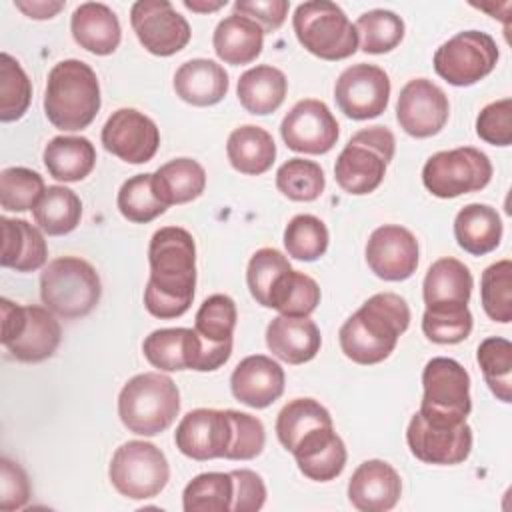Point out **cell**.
<instances>
[{
    "label": "cell",
    "mask_w": 512,
    "mask_h": 512,
    "mask_svg": "<svg viewBox=\"0 0 512 512\" xmlns=\"http://www.w3.org/2000/svg\"><path fill=\"white\" fill-rule=\"evenodd\" d=\"M150 278L144 288L146 310L172 320L188 312L196 288V244L188 230L164 226L156 230L148 246Z\"/></svg>",
    "instance_id": "cell-1"
},
{
    "label": "cell",
    "mask_w": 512,
    "mask_h": 512,
    "mask_svg": "<svg viewBox=\"0 0 512 512\" xmlns=\"http://www.w3.org/2000/svg\"><path fill=\"white\" fill-rule=\"evenodd\" d=\"M410 326V308L394 292L370 296L340 328L338 340L346 358L356 364H378L386 360L400 334Z\"/></svg>",
    "instance_id": "cell-2"
},
{
    "label": "cell",
    "mask_w": 512,
    "mask_h": 512,
    "mask_svg": "<svg viewBox=\"0 0 512 512\" xmlns=\"http://www.w3.org/2000/svg\"><path fill=\"white\" fill-rule=\"evenodd\" d=\"M102 106L96 72L82 60L68 58L48 72L44 90V114L64 132L88 128Z\"/></svg>",
    "instance_id": "cell-3"
},
{
    "label": "cell",
    "mask_w": 512,
    "mask_h": 512,
    "mask_svg": "<svg viewBox=\"0 0 512 512\" xmlns=\"http://www.w3.org/2000/svg\"><path fill=\"white\" fill-rule=\"evenodd\" d=\"M180 412V392L174 380L160 372L130 378L118 394V416L138 436L164 432Z\"/></svg>",
    "instance_id": "cell-4"
},
{
    "label": "cell",
    "mask_w": 512,
    "mask_h": 512,
    "mask_svg": "<svg viewBox=\"0 0 512 512\" xmlns=\"http://www.w3.org/2000/svg\"><path fill=\"white\" fill-rule=\"evenodd\" d=\"M102 296L100 276L94 266L78 256L48 262L40 274V298L48 310L62 318L90 314Z\"/></svg>",
    "instance_id": "cell-5"
},
{
    "label": "cell",
    "mask_w": 512,
    "mask_h": 512,
    "mask_svg": "<svg viewBox=\"0 0 512 512\" xmlns=\"http://www.w3.org/2000/svg\"><path fill=\"white\" fill-rule=\"evenodd\" d=\"M394 150L396 138L386 126L358 130L336 158L334 176L338 186L354 196L374 192L384 180Z\"/></svg>",
    "instance_id": "cell-6"
},
{
    "label": "cell",
    "mask_w": 512,
    "mask_h": 512,
    "mask_svg": "<svg viewBox=\"0 0 512 512\" xmlns=\"http://www.w3.org/2000/svg\"><path fill=\"white\" fill-rule=\"evenodd\" d=\"M292 28L298 42L322 60H344L358 50V34L346 12L330 0H310L296 6Z\"/></svg>",
    "instance_id": "cell-7"
},
{
    "label": "cell",
    "mask_w": 512,
    "mask_h": 512,
    "mask_svg": "<svg viewBox=\"0 0 512 512\" xmlns=\"http://www.w3.org/2000/svg\"><path fill=\"white\" fill-rule=\"evenodd\" d=\"M142 352L164 372H212L228 362L232 342H210L192 328H160L146 336Z\"/></svg>",
    "instance_id": "cell-8"
},
{
    "label": "cell",
    "mask_w": 512,
    "mask_h": 512,
    "mask_svg": "<svg viewBox=\"0 0 512 512\" xmlns=\"http://www.w3.org/2000/svg\"><path fill=\"white\" fill-rule=\"evenodd\" d=\"M422 388L418 412L428 424L452 428L466 422L472 410L470 376L460 362L444 356L428 360L422 370Z\"/></svg>",
    "instance_id": "cell-9"
},
{
    "label": "cell",
    "mask_w": 512,
    "mask_h": 512,
    "mask_svg": "<svg viewBox=\"0 0 512 512\" xmlns=\"http://www.w3.org/2000/svg\"><path fill=\"white\" fill-rule=\"evenodd\" d=\"M2 344L20 362H42L60 346L62 330L54 312L46 306H20L8 298L0 300Z\"/></svg>",
    "instance_id": "cell-10"
},
{
    "label": "cell",
    "mask_w": 512,
    "mask_h": 512,
    "mask_svg": "<svg viewBox=\"0 0 512 512\" xmlns=\"http://www.w3.org/2000/svg\"><path fill=\"white\" fill-rule=\"evenodd\" d=\"M108 478L112 486L130 500L158 496L170 480V466L164 452L152 442L130 440L116 448Z\"/></svg>",
    "instance_id": "cell-11"
},
{
    "label": "cell",
    "mask_w": 512,
    "mask_h": 512,
    "mask_svg": "<svg viewBox=\"0 0 512 512\" xmlns=\"http://www.w3.org/2000/svg\"><path fill=\"white\" fill-rule=\"evenodd\" d=\"M492 178L490 158L472 146L432 154L422 168V184L436 198H456L478 192Z\"/></svg>",
    "instance_id": "cell-12"
},
{
    "label": "cell",
    "mask_w": 512,
    "mask_h": 512,
    "mask_svg": "<svg viewBox=\"0 0 512 512\" xmlns=\"http://www.w3.org/2000/svg\"><path fill=\"white\" fill-rule=\"evenodd\" d=\"M496 40L480 30H464L434 52L436 74L452 86H472L486 78L498 62Z\"/></svg>",
    "instance_id": "cell-13"
},
{
    "label": "cell",
    "mask_w": 512,
    "mask_h": 512,
    "mask_svg": "<svg viewBox=\"0 0 512 512\" xmlns=\"http://www.w3.org/2000/svg\"><path fill=\"white\" fill-rule=\"evenodd\" d=\"M138 42L154 56H172L190 42V24L168 0H138L130 8Z\"/></svg>",
    "instance_id": "cell-14"
},
{
    "label": "cell",
    "mask_w": 512,
    "mask_h": 512,
    "mask_svg": "<svg viewBox=\"0 0 512 512\" xmlns=\"http://www.w3.org/2000/svg\"><path fill=\"white\" fill-rule=\"evenodd\" d=\"M390 98V78L374 64L348 66L334 84V100L340 112L352 120H370L380 116Z\"/></svg>",
    "instance_id": "cell-15"
},
{
    "label": "cell",
    "mask_w": 512,
    "mask_h": 512,
    "mask_svg": "<svg viewBox=\"0 0 512 512\" xmlns=\"http://www.w3.org/2000/svg\"><path fill=\"white\" fill-rule=\"evenodd\" d=\"M232 416L228 410L196 408L182 416L176 426L174 442L176 448L192 460L226 458L232 446Z\"/></svg>",
    "instance_id": "cell-16"
},
{
    "label": "cell",
    "mask_w": 512,
    "mask_h": 512,
    "mask_svg": "<svg viewBox=\"0 0 512 512\" xmlns=\"http://www.w3.org/2000/svg\"><path fill=\"white\" fill-rule=\"evenodd\" d=\"M448 114V96L432 80L412 78L402 86L396 102V120L406 134L430 138L446 126Z\"/></svg>",
    "instance_id": "cell-17"
},
{
    "label": "cell",
    "mask_w": 512,
    "mask_h": 512,
    "mask_svg": "<svg viewBox=\"0 0 512 512\" xmlns=\"http://www.w3.org/2000/svg\"><path fill=\"white\" fill-rule=\"evenodd\" d=\"M284 144L302 154H326L334 148L340 126L330 108L316 98L296 102L280 124Z\"/></svg>",
    "instance_id": "cell-18"
},
{
    "label": "cell",
    "mask_w": 512,
    "mask_h": 512,
    "mask_svg": "<svg viewBox=\"0 0 512 512\" xmlns=\"http://www.w3.org/2000/svg\"><path fill=\"white\" fill-rule=\"evenodd\" d=\"M104 148L128 164L150 162L160 146V130L136 108H118L102 126Z\"/></svg>",
    "instance_id": "cell-19"
},
{
    "label": "cell",
    "mask_w": 512,
    "mask_h": 512,
    "mask_svg": "<svg viewBox=\"0 0 512 512\" xmlns=\"http://www.w3.org/2000/svg\"><path fill=\"white\" fill-rule=\"evenodd\" d=\"M406 442L414 458L426 464L452 466L460 464L470 456L472 450V428L462 422L452 428L428 424L420 412L410 418L406 430Z\"/></svg>",
    "instance_id": "cell-20"
},
{
    "label": "cell",
    "mask_w": 512,
    "mask_h": 512,
    "mask_svg": "<svg viewBox=\"0 0 512 512\" xmlns=\"http://www.w3.org/2000/svg\"><path fill=\"white\" fill-rule=\"evenodd\" d=\"M366 262L382 280H406L418 268V240L404 226L384 224L368 238Z\"/></svg>",
    "instance_id": "cell-21"
},
{
    "label": "cell",
    "mask_w": 512,
    "mask_h": 512,
    "mask_svg": "<svg viewBox=\"0 0 512 512\" xmlns=\"http://www.w3.org/2000/svg\"><path fill=\"white\" fill-rule=\"evenodd\" d=\"M402 494L400 474L384 460L362 462L348 482V500L360 512L392 510Z\"/></svg>",
    "instance_id": "cell-22"
},
{
    "label": "cell",
    "mask_w": 512,
    "mask_h": 512,
    "mask_svg": "<svg viewBox=\"0 0 512 512\" xmlns=\"http://www.w3.org/2000/svg\"><path fill=\"white\" fill-rule=\"evenodd\" d=\"M284 380V370L276 360L264 354H254L236 364L230 376V388L238 402L258 410L282 396Z\"/></svg>",
    "instance_id": "cell-23"
},
{
    "label": "cell",
    "mask_w": 512,
    "mask_h": 512,
    "mask_svg": "<svg viewBox=\"0 0 512 512\" xmlns=\"http://www.w3.org/2000/svg\"><path fill=\"white\" fill-rule=\"evenodd\" d=\"M292 456L296 458L298 470L314 482H328L340 476L348 458L346 446L334 432V426H322L302 436L292 448Z\"/></svg>",
    "instance_id": "cell-24"
},
{
    "label": "cell",
    "mask_w": 512,
    "mask_h": 512,
    "mask_svg": "<svg viewBox=\"0 0 512 512\" xmlns=\"http://www.w3.org/2000/svg\"><path fill=\"white\" fill-rule=\"evenodd\" d=\"M322 344V336L314 320L308 316H276L266 328L268 350L286 364L310 362Z\"/></svg>",
    "instance_id": "cell-25"
},
{
    "label": "cell",
    "mask_w": 512,
    "mask_h": 512,
    "mask_svg": "<svg viewBox=\"0 0 512 512\" xmlns=\"http://www.w3.org/2000/svg\"><path fill=\"white\" fill-rule=\"evenodd\" d=\"M70 30L74 42L96 56L112 54L122 40L118 16L102 2H84L76 6L70 18Z\"/></svg>",
    "instance_id": "cell-26"
},
{
    "label": "cell",
    "mask_w": 512,
    "mask_h": 512,
    "mask_svg": "<svg viewBox=\"0 0 512 512\" xmlns=\"http://www.w3.org/2000/svg\"><path fill=\"white\" fill-rule=\"evenodd\" d=\"M174 90L192 106H214L228 92V72L214 60L192 58L176 70Z\"/></svg>",
    "instance_id": "cell-27"
},
{
    "label": "cell",
    "mask_w": 512,
    "mask_h": 512,
    "mask_svg": "<svg viewBox=\"0 0 512 512\" xmlns=\"http://www.w3.org/2000/svg\"><path fill=\"white\" fill-rule=\"evenodd\" d=\"M0 264L16 272H34L48 260V246L42 232L22 218L2 216Z\"/></svg>",
    "instance_id": "cell-28"
},
{
    "label": "cell",
    "mask_w": 512,
    "mask_h": 512,
    "mask_svg": "<svg viewBox=\"0 0 512 512\" xmlns=\"http://www.w3.org/2000/svg\"><path fill=\"white\" fill-rule=\"evenodd\" d=\"M212 46L216 56L232 66L254 62L264 46V30L242 14H230L218 22Z\"/></svg>",
    "instance_id": "cell-29"
},
{
    "label": "cell",
    "mask_w": 512,
    "mask_h": 512,
    "mask_svg": "<svg viewBox=\"0 0 512 512\" xmlns=\"http://www.w3.org/2000/svg\"><path fill=\"white\" fill-rule=\"evenodd\" d=\"M474 288L468 266L456 258L436 260L422 284V296L426 306H468Z\"/></svg>",
    "instance_id": "cell-30"
},
{
    "label": "cell",
    "mask_w": 512,
    "mask_h": 512,
    "mask_svg": "<svg viewBox=\"0 0 512 512\" xmlns=\"http://www.w3.org/2000/svg\"><path fill=\"white\" fill-rule=\"evenodd\" d=\"M502 220L496 208L488 204H466L454 218V236L462 250L472 256H484L502 240Z\"/></svg>",
    "instance_id": "cell-31"
},
{
    "label": "cell",
    "mask_w": 512,
    "mask_h": 512,
    "mask_svg": "<svg viewBox=\"0 0 512 512\" xmlns=\"http://www.w3.org/2000/svg\"><path fill=\"white\" fill-rule=\"evenodd\" d=\"M226 154L234 170L240 174L258 176L272 168L276 158V144L268 130L254 124H244L230 132Z\"/></svg>",
    "instance_id": "cell-32"
},
{
    "label": "cell",
    "mask_w": 512,
    "mask_h": 512,
    "mask_svg": "<svg viewBox=\"0 0 512 512\" xmlns=\"http://www.w3.org/2000/svg\"><path fill=\"white\" fill-rule=\"evenodd\" d=\"M288 90V80L280 68L270 64H260L246 70L238 78L236 94L240 104L256 116H266L276 112Z\"/></svg>",
    "instance_id": "cell-33"
},
{
    "label": "cell",
    "mask_w": 512,
    "mask_h": 512,
    "mask_svg": "<svg viewBox=\"0 0 512 512\" xmlns=\"http://www.w3.org/2000/svg\"><path fill=\"white\" fill-rule=\"evenodd\" d=\"M44 166L60 182L84 180L96 164V148L84 136H54L44 146Z\"/></svg>",
    "instance_id": "cell-34"
},
{
    "label": "cell",
    "mask_w": 512,
    "mask_h": 512,
    "mask_svg": "<svg viewBox=\"0 0 512 512\" xmlns=\"http://www.w3.org/2000/svg\"><path fill=\"white\" fill-rule=\"evenodd\" d=\"M152 176L154 190L166 206L192 202L206 188V172L192 158H174L162 164Z\"/></svg>",
    "instance_id": "cell-35"
},
{
    "label": "cell",
    "mask_w": 512,
    "mask_h": 512,
    "mask_svg": "<svg viewBox=\"0 0 512 512\" xmlns=\"http://www.w3.org/2000/svg\"><path fill=\"white\" fill-rule=\"evenodd\" d=\"M32 216L48 236H64L80 224L82 202L66 186H48L32 208Z\"/></svg>",
    "instance_id": "cell-36"
},
{
    "label": "cell",
    "mask_w": 512,
    "mask_h": 512,
    "mask_svg": "<svg viewBox=\"0 0 512 512\" xmlns=\"http://www.w3.org/2000/svg\"><path fill=\"white\" fill-rule=\"evenodd\" d=\"M322 426H332L330 412L314 398H294L278 412L276 436L280 444L292 452L302 436Z\"/></svg>",
    "instance_id": "cell-37"
},
{
    "label": "cell",
    "mask_w": 512,
    "mask_h": 512,
    "mask_svg": "<svg viewBox=\"0 0 512 512\" xmlns=\"http://www.w3.org/2000/svg\"><path fill=\"white\" fill-rule=\"evenodd\" d=\"M320 304V286L304 272L290 270L280 276L270 294L268 308L278 310L282 316L304 318L310 316Z\"/></svg>",
    "instance_id": "cell-38"
},
{
    "label": "cell",
    "mask_w": 512,
    "mask_h": 512,
    "mask_svg": "<svg viewBox=\"0 0 512 512\" xmlns=\"http://www.w3.org/2000/svg\"><path fill=\"white\" fill-rule=\"evenodd\" d=\"M234 480L230 472H204L194 476L182 492L186 512H230Z\"/></svg>",
    "instance_id": "cell-39"
},
{
    "label": "cell",
    "mask_w": 512,
    "mask_h": 512,
    "mask_svg": "<svg viewBox=\"0 0 512 512\" xmlns=\"http://www.w3.org/2000/svg\"><path fill=\"white\" fill-rule=\"evenodd\" d=\"M356 34L360 40V50L366 54H386L394 50L404 38V20L384 8L368 10L358 16Z\"/></svg>",
    "instance_id": "cell-40"
},
{
    "label": "cell",
    "mask_w": 512,
    "mask_h": 512,
    "mask_svg": "<svg viewBox=\"0 0 512 512\" xmlns=\"http://www.w3.org/2000/svg\"><path fill=\"white\" fill-rule=\"evenodd\" d=\"M476 360L492 394L502 402H512V344L506 338L490 336L478 346Z\"/></svg>",
    "instance_id": "cell-41"
},
{
    "label": "cell",
    "mask_w": 512,
    "mask_h": 512,
    "mask_svg": "<svg viewBox=\"0 0 512 512\" xmlns=\"http://www.w3.org/2000/svg\"><path fill=\"white\" fill-rule=\"evenodd\" d=\"M116 204L120 214L134 224L152 222L168 210V206L158 198L154 190L152 174H136L128 178L118 190Z\"/></svg>",
    "instance_id": "cell-42"
},
{
    "label": "cell",
    "mask_w": 512,
    "mask_h": 512,
    "mask_svg": "<svg viewBox=\"0 0 512 512\" xmlns=\"http://www.w3.org/2000/svg\"><path fill=\"white\" fill-rule=\"evenodd\" d=\"M324 186V170L314 160L290 158L276 172V188L294 202H312L320 198Z\"/></svg>",
    "instance_id": "cell-43"
},
{
    "label": "cell",
    "mask_w": 512,
    "mask_h": 512,
    "mask_svg": "<svg viewBox=\"0 0 512 512\" xmlns=\"http://www.w3.org/2000/svg\"><path fill=\"white\" fill-rule=\"evenodd\" d=\"M480 300L490 320H512V262L508 258L490 264L480 278Z\"/></svg>",
    "instance_id": "cell-44"
},
{
    "label": "cell",
    "mask_w": 512,
    "mask_h": 512,
    "mask_svg": "<svg viewBox=\"0 0 512 512\" xmlns=\"http://www.w3.org/2000/svg\"><path fill=\"white\" fill-rule=\"evenodd\" d=\"M32 100V84L16 58L8 52L0 56V120H20Z\"/></svg>",
    "instance_id": "cell-45"
},
{
    "label": "cell",
    "mask_w": 512,
    "mask_h": 512,
    "mask_svg": "<svg viewBox=\"0 0 512 512\" xmlns=\"http://www.w3.org/2000/svg\"><path fill=\"white\" fill-rule=\"evenodd\" d=\"M330 236L326 224L314 214L294 216L284 230V246L288 256L304 262H314L324 256Z\"/></svg>",
    "instance_id": "cell-46"
},
{
    "label": "cell",
    "mask_w": 512,
    "mask_h": 512,
    "mask_svg": "<svg viewBox=\"0 0 512 512\" xmlns=\"http://www.w3.org/2000/svg\"><path fill=\"white\" fill-rule=\"evenodd\" d=\"M422 332L434 344H458L472 332V312L468 306H426Z\"/></svg>",
    "instance_id": "cell-47"
},
{
    "label": "cell",
    "mask_w": 512,
    "mask_h": 512,
    "mask_svg": "<svg viewBox=\"0 0 512 512\" xmlns=\"http://www.w3.org/2000/svg\"><path fill=\"white\" fill-rule=\"evenodd\" d=\"M44 190V178L30 168L12 166L0 174V204L8 212L32 210Z\"/></svg>",
    "instance_id": "cell-48"
},
{
    "label": "cell",
    "mask_w": 512,
    "mask_h": 512,
    "mask_svg": "<svg viewBox=\"0 0 512 512\" xmlns=\"http://www.w3.org/2000/svg\"><path fill=\"white\" fill-rule=\"evenodd\" d=\"M290 270H292V266L280 250H276V248L256 250L246 268V282H248V290H250L252 298L260 306L268 308L274 284L280 280L282 274H286Z\"/></svg>",
    "instance_id": "cell-49"
},
{
    "label": "cell",
    "mask_w": 512,
    "mask_h": 512,
    "mask_svg": "<svg viewBox=\"0 0 512 512\" xmlns=\"http://www.w3.org/2000/svg\"><path fill=\"white\" fill-rule=\"evenodd\" d=\"M238 320L236 304L226 294L208 296L194 318V330L210 342H232Z\"/></svg>",
    "instance_id": "cell-50"
},
{
    "label": "cell",
    "mask_w": 512,
    "mask_h": 512,
    "mask_svg": "<svg viewBox=\"0 0 512 512\" xmlns=\"http://www.w3.org/2000/svg\"><path fill=\"white\" fill-rule=\"evenodd\" d=\"M230 416H232L234 434H232V446L226 454V460L256 458L264 450V444H266L264 424L256 416L240 412V410H232V408H230Z\"/></svg>",
    "instance_id": "cell-51"
},
{
    "label": "cell",
    "mask_w": 512,
    "mask_h": 512,
    "mask_svg": "<svg viewBox=\"0 0 512 512\" xmlns=\"http://www.w3.org/2000/svg\"><path fill=\"white\" fill-rule=\"evenodd\" d=\"M476 134L492 146L512 144V100L502 98L486 104L476 118Z\"/></svg>",
    "instance_id": "cell-52"
},
{
    "label": "cell",
    "mask_w": 512,
    "mask_h": 512,
    "mask_svg": "<svg viewBox=\"0 0 512 512\" xmlns=\"http://www.w3.org/2000/svg\"><path fill=\"white\" fill-rule=\"evenodd\" d=\"M30 500V482L24 468L10 458H0V510H20Z\"/></svg>",
    "instance_id": "cell-53"
},
{
    "label": "cell",
    "mask_w": 512,
    "mask_h": 512,
    "mask_svg": "<svg viewBox=\"0 0 512 512\" xmlns=\"http://www.w3.org/2000/svg\"><path fill=\"white\" fill-rule=\"evenodd\" d=\"M234 480V498H232V512H256L266 502V486L260 474L254 470H232Z\"/></svg>",
    "instance_id": "cell-54"
},
{
    "label": "cell",
    "mask_w": 512,
    "mask_h": 512,
    "mask_svg": "<svg viewBox=\"0 0 512 512\" xmlns=\"http://www.w3.org/2000/svg\"><path fill=\"white\" fill-rule=\"evenodd\" d=\"M290 2L286 0H238L234 2V12L254 20L264 34L278 30L288 16Z\"/></svg>",
    "instance_id": "cell-55"
},
{
    "label": "cell",
    "mask_w": 512,
    "mask_h": 512,
    "mask_svg": "<svg viewBox=\"0 0 512 512\" xmlns=\"http://www.w3.org/2000/svg\"><path fill=\"white\" fill-rule=\"evenodd\" d=\"M14 6L18 10H22L28 18H34V20H48V18H54L62 8H64V2H46V0H32V2H14Z\"/></svg>",
    "instance_id": "cell-56"
},
{
    "label": "cell",
    "mask_w": 512,
    "mask_h": 512,
    "mask_svg": "<svg viewBox=\"0 0 512 512\" xmlns=\"http://www.w3.org/2000/svg\"><path fill=\"white\" fill-rule=\"evenodd\" d=\"M184 6L192 12H214L220 10L222 6H226V0H218V2H200V0H184Z\"/></svg>",
    "instance_id": "cell-57"
}]
</instances>
